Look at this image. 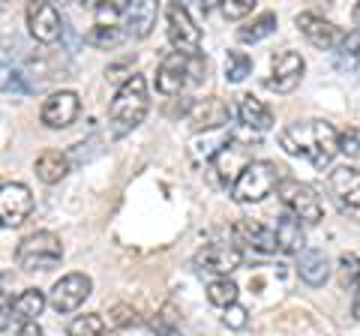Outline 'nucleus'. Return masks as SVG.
Wrapping results in <instances>:
<instances>
[{"mask_svg": "<svg viewBox=\"0 0 360 336\" xmlns=\"http://www.w3.org/2000/svg\"><path fill=\"white\" fill-rule=\"evenodd\" d=\"M279 148L291 156H303L315 168H324L340 153V132L328 120H303L279 129Z\"/></svg>", "mask_w": 360, "mask_h": 336, "instance_id": "obj_1", "label": "nucleus"}, {"mask_svg": "<svg viewBox=\"0 0 360 336\" xmlns=\"http://www.w3.org/2000/svg\"><path fill=\"white\" fill-rule=\"evenodd\" d=\"M148 108H150L148 82H144V75H129L127 82L120 84L117 96L111 99V108H108L111 132H115V136L132 132L144 117H148Z\"/></svg>", "mask_w": 360, "mask_h": 336, "instance_id": "obj_2", "label": "nucleus"}, {"mask_svg": "<svg viewBox=\"0 0 360 336\" xmlns=\"http://www.w3.org/2000/svg\"><path fill=\"white\" fill-rule=\"evenodd\" d=\"M279 168L276 162L270 160H252L250 165L240 172V177L231 183V198L238 205H255V201L267 198L274 189H279L283 177H279Z\"/></svg>", "mask_w": 360, "mask_h": 336, "instance_id": "obj_3", "label": "nucleus"}, {"mask_svg": "<svg viewBox=\"0 0 360 336\" xmlns=\"http://www.w3.org/2000/svg\"><path fill=\"white\" fill-rule=\"evenodd\" d=\"M207 72V60L201 58H186L180 51H172L168 58H162L160 70H156V91L165 96L180 93L189 82H198Z\"/></svg>", "mask_w": 360, "mask_h": 336, "instance_id": "obj_4", "label": "nucleus"}, {"mask_svg": "<svg viewBox=\"0 0 360 336\" xmlns=\"http://www.w3.org/2000/svg\"><path fill=\"white\" fill-rule=\"evenodd\" d=\"M15 259L25 271H51L63 259L60 238L54 231H33L18 243Z\"/></svg>", "mask_w": 360, "mask_h": 336, "instance_id": "obj_5", "label": "nucleus"}, {"mask_svg": "<svg viewBox=\"0 0 360 336\" xmlns=\"http://www.w3.org/2000/svg\"><path fill=\"white\" fill-rule=\"evenodd\" d=\"M279 198H283V205L288 214H295L300 222H321L324 217V205L321 198L315 195V189L300 183V181H291V177H285L283 183H279Z\"/></svg>", "mask_w": 360, "mask_h": 336, "instance_id": "obj_6", "label": "nucleus"}, {"mask_svg": "<svg viewBox=\"0 0 360 336\" xmlns=\"http://www.w3.org/2000/svg\"><path fill=\"white\" fill-rule=\"evenodd\" d=\"M165 21H168V42L174 46V51L186 54V58H198V51H201V30L195 27V21L189 18L186 6L168 4L165 6Z\"/></svg>", "mask_w": 360, "mask_h": 336, "instance_id": "obj_7", "label": "nucleus"}, {"mask_svg": "<svg viewBox=\"0 0 360 336\" xmlns=\"http://www.w3.org/2000/svg\"><path fill=\"white\" fill-rule=\"evenodd\" d=\"M90 291H94V279H90L87 273H66L49 291V304L66 316V312H75L84 304V300L90 297Z\"/></svg>", "mask_w": 360, "mask_h": 336, "instance_id": "obj_8", "label": "nucleus"}, {"mask_svg": "<svg viewBox=\"0 0 360 336\" xmlns=\"http://www.w3.org/2000/svg\"><path fill=\"white\" fill-rule=\"evenodd\" d=\"M240 261H243L240 246L229 243V240H213V243H207L205 250L195 255V267H198V271L217 273V279L234 273L240 267Z\"/></svg>", "mask_w": 360, "mask_h": 336, "instance_id": "obj_9", "label": "nucleus"}, {"mask_svg": "<svg viewBox=\"0 0 360 336\" xmlns=\"http://www.w3.org/2000/svg\"><path fill=\"white\" fill-rule=\"evenodd\" d=\"M328 189L333 201L340 205L342 214L348 217H360V172L352 165H340L333 168L328 177Z\"/></svg>", "mask_w": 360, "mask_h": 336, "instance_id": "obj_10", "label": "nucleus"}, {"mask_svg": "<svg viewBox=\"0 0 360 336\" xmlns=\"http://www.w3.org/2000/svg\"><path fill=\"white\" fill-rule=\"evenodd\" d=\"M295 25H297V30L312 42L315 49H324V51H333V49L340 51L342 42H345V37H348L342 27H336L333 21L315 15V13H300V15L295 18Z\"/></svg>", "mask_w": 360, "mask_h": 336, "instance_id": "obj_11", "label": "nucleus"}, {"mask_svg": "<svg viewBox=\"0 0 360 336\" xmlns=\"http://www.w3.org/2000/svg\"><path fill=\"white\" fill-rule=\"evenodd\" d=\"M30 214H33V195L25 183L0 186V222H4V228H18Z\"/></svg>", "mask_w": 360, "mask_h": 336, "instance_id": "obj_12", "label": "nucleus"}, {"mask_svg": "<svg viewBox=\"0 0 360 336\" xmlns=\"http://www.w3.org/2000/svg\"><path fill=\"white\" fill-rule=\"evenodd\" d=\"M78 111H82L78 93H72V91H58V93H51V96L42 103L39 120H42L49 129H66L70 123H75Z\"/></svg>", "mask_w": 360, "mask_h": 336, "instance_id": "obj_13", "label": "nucleus"}, {"mask_svg": "<svg viewBox=\"0 0 360 336\" xmlns=\"http://www.w3.org/2000/svg\"><path fill=\"white\" fill-rule=\"evenodd\" d=\"M303 70H307V63L297 51H279L274 54V72L267 78V87L276 93H291L300 84Z\"/></svg>", "mask_w": 360, "mask_h": 336, "instance_id": "obj_14", "label": "nucleus"}, {"mask_svg": "<svg viewBox=\"0 0 360 336\" xmlns=\"http://www.w3.org/2000/svg\"><path fill=\"white\" fill-rule=\"evenodd\" d=\"M229 120H231V108L219 96H205V99H195V103L189 105V123H193L195 132L222 129Z\"/></svg>", "mask_w": 360, "mask_h": 336, "instance_id": "obj_15", "label": "nucleus"}, {"mask_svg": "<svg viewBox=\"0 0 360 336\" xmlns=\"http://www.w3.org/2000/svg\"><path fill=\"white\" fill-rule=\"evenodd\" d=\"M27 27H30V37L39 39V42H54L63 30V21L60 13L54 4H30L27 6Z\"/></svg>", "mask_w": 360, "mask_h": 336, "instance_id": "obj_16", "label": "nucleus"}, {"mask_svg": "<svg viewBox=\"0 0 360 336\" xmlns=\"http://www.w3.org/2000/svg\"><path fill=\"white\" fill-rule=\"evenodd\" d=\"M120 25L127 27V37L144 39L156 25V4L153 0H127L120 15Z\"/></svg>", "mask_w": 360, "mask_h": 336, "instance_id": "obj_17", "label": "nucleus"}, {"mask_svg": "<svg viewBox=\"0 0 360 336\" xmlns=\"http://www.w3.org/2000/svg\"><path fill=\"white\" fill-rule=\"evenodd\" d=\"M234 238H238V243H246V246L262 250V252H276L279 250L276 231L267 228L264 222H258V219H240L238 226H234Z\"/></svg>", "mask_w": 360, "mask_h": 336, "instance_id": "obj_18", "label": "nucleus"}, {"mask_svg": "<svg viewBox=\"0 0 360 336\" xmlns=\"http://www.w3.org/2000/svg\"><path fill=\"white\" fill-rule=\"evenodd\" d=\"M238 117L246 129H255V132H267L274 127V111H270L262 99L252 96V93H243L240 103H238Z\"/></svg>", "mask_w": 360, "mask_h": 336, "instance_id": "obj_19", "label": "nucleus"}, {"mask_svg": "<svg viewBox=\"0 0 360 336\" xmlns=\"http://www.w3.org/2000/svg\"><path fill=\"white\" fill-rule=\"evenodd\" d=\"M297 273L303 283H309V285H324L328 283V276H330V261H328V255H324L321 250H303L297 255Z\"/></svg>", "mask_w": 360, "mask_h": 336, "instance_id": "obj_20", "label": "nucleus"}, {"mask_svg": "<svg viewBox=\"0 0 360 336\" xmlns=\"http://www.w3.org/2000/svg\"><path fill=\"white\" fill-rule=\"evenodd\" d=\"M33 172L42 183H60L66 174H70V156L60 153V150H45L37 156L33 162Z\"/></svg>", "mask_w": 360, "mask_h": 336, "instance_id": "obj_21", "label": "nucleus"}, {"mask_svg": "<svg viewBox=\"0 0 360 336\" xmlns=\"http://www.w3.org/2000/svg\"><path fill=\"white\" fill-rule=\"evenodd\" d=\"M276 243H279V252H303V226L295 214H285L276 217Z\"/></svg>", "mask_w": 360, "mask_h": 336, "instance_id": "obj_22", "label": "nucleus"}, {"mask_svg": "<svg viewBox=\"0 0 360 336\" xmlns=\"http://www.w3.org/2000/svg\"><path fill=\"white\" fill-rule=\"evenodd\" d=\"M45 295L39 288H27V291H21V295L15 297V304H13V309H15V318H21V321H37L39 316H42V309H45Z\"/></svg>", "mask_w": 360, "mask_h": 336, "instance_id": "obj_23", "label": "nucleus"}, {"mask_svg": "<svg viewBox=\"0 0 360 336\" xmlns=\"http://www.w3.org/2000/svg\"><path fill=\"white\" fill-rule=\"evenodd\" d=\"M274 30H276V13H262V15H255L246 27L238 30V39L240 42H262Z\"/></svg>", "mask_w": 360, "mask_h": 336, "instance_id": "obj_24", "label": "nucleus"}, {"mask_svg": "<svg viewBox=\"0 0 360 336\" xmlns=\"http://www.w3.org/2000/svg\"><path fill=\"white\" fill-rule=\"evenodd\" d=\"M207 300L213 306H222V309H229L238 304V285L231 283L229 276H219V279H213V283L207 285Z\"/></svg>", "mask_w": 360, "mask_h": 336, "instance_id": "obj_25", "label": "nucleus"}, {"mask_svg": "<svg viewBox=\"0 0 360 336\" xmlns=\"http://www.w3.org/2000/svg\"><path fill=\"white\" fill-rule=\"evenodd\" d=\"M123 37H127V30H120L115 25H96L87 30V42L96 49H115L123 42Z\"/></svg>", "mask_w": 360, "mask_h": 336, "instance_id": "obj_26", "label": "nucleus"}, {"mask_svg": "<svg viewBox=\"0 0 360 336\" xmlns=\"http://www.w3.org/2000/svg\"><path fill=\"white\" fill-rule=\"evenodd\" d=\"M250 72H252V58L250 54L246 51H229V58H225V78H229L231 84H238Z\"/></svg>", "mask_w": 360, "mask_h": 336, "instance_id": "obj_27", "label": "nucleus"}, {"mask_svg": "<svg viewBox=\"0 0 360 336\" xmlns=\"http://www.w3.org/2000/svg\"><path fill=\"white\" fill-rule=\"evenodd\" d=\"M70 336H105V321L96 316V312H90V316H75L70 321V328H66Z\"/></svg>", "mask_w": 360, "mask_h": 336, "instance_id": "obj_28", "label": "nucleus"}, {"mask_svg": "<svg viewBox=\"0 0 360 336\" xmlns=\"http://www.w3.org/2000/svg\"><path fill=\"white\" fill-rule=\"evenodd\" d=\"M336 66H340V70H354V66H360V30L345 37L342 49L336 51Z\"/></svg>", "mask_w": 360, "mask_h": 336, "instance_id": "obj_29", "label": "nucleus"}, {"mask_svg": "<svg viewBox=\"0 0 360 336\" xmlns=\"http://www.w3.org/2000/svg\"><path fill=\"white\" fill-rule=\"evenodd\" d=\"M246 321H250V312H246V306L234 304V306H229V309H222V324H225V328L243 330V328H246Z\"/></svg>", "mask_w": 360, "mask_h": 336, "instance_id": "obj_30", "label": "nucleus"}, {"mask_svg": "<svg viewBox=\"0 0 360 336\" xmlns=\"http://www.w3.org/2000/svg\"><path fill=\"white\" fill-rule=\"evenodd\" d=\"M255 9V0H222V15L225 18H243Z\"/></svg>", "mask_w": 360, "mask_h": 336, "instance_id": "obj_31", "label": "nucleus"}, {"mask_svg": "<svg viewBox=\"0 0 360 336\" xmlns=\"http://www.w3.org/2000/svg\"><path fill=\"white\" fill-rule=\"evenodd\" d=\"M360 150V136L354 129H348V132H342L340 136V153H345V156H354Z\"/></svg>", "mask_w": 360, "mask_h": 336, "instance_id": "obj_32", "label": "nucleus"}, {"mask_svg": "<svg viewBox=\"0 0 360 336\" xmlns=\"http://www.w3.org/2000/svg\"><path fill=\"white\" fill-rule=\"evenodd\" d=\"M111 324H115V328H123V324H129V321H135V312L129 309V306H123V304H117L115 309H111Z\"/></svg>", "mask_w": 360, "mask_h": 336, "instance_id": "obj_33", "label": "nucleus"}, {"mask_svg": "<svg viewBox=\"0 0 360 336\" xmlns=\"http://www.w3.org/2000/svg\"><path fill=\"white\" fill-rule=\"evenodd\" d=\"M18 336H42V328L37 321H27V324H21L18 328Z\"/></svg>", "mask_w": 360, "mask_h": 336, "instance_id": "obj_34", "label": "nucleus"}, {"mask_svg": "<svg viewBox=\"0 0 360 336\" xmlns=\"http://www.w3.org/2000/svg\"><path fill=\"white\" fill-rule=\"evenodd\" d=\"M352 312H354V318L360 321V291L354 295V304H352Z\"/></svg>", "mask_w": 360, "mask_h": 336, "instance_id": "obj_35", "label": "nucleus"}, {"mask_svg": "<svg viewBox=\"0 0 360 336\" xmlns=\"http://www.w3.org/2000/svg\"><path fill=\"white\" fill-rule=\"evenodd\" d=\"M354 21H357V25H360V4L354 6Z\"/></svg>", "mask_w": 360, "mask_h": 336, "instance_id": "obj_36", "label": "nucleus"}, {"mask_svg": "<svg viewBox=\"0 0 360 336\" xmlns=\"http://www.w3.org/2000/svg\"><path fill=\"white\" fill-rule=\"evenodd\" d=\"M357 291H360V267H357Z\"/></svg>", "mask_w": 360, "mask_h": 336, "instance_id": "obj_37", "label": "nucleus"}]
</instances>
